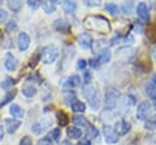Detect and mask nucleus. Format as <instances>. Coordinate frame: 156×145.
Instances as JSON below:
<instances>
[{"label": "nucleus", "instance_id": "f257e3e1", "mask_svg": "<svg viewBox=\"0 0 156 145\" xmlns=\"http://www.w3.org/2000/svg\"><path fill=\"white\" fill-rule=\"evenodd\" d=\"M84 26L85 28H89L96 32H102V33H106L111 29L108 21L104 16H89L85 18Z\"/></svg>", "mask_w": 156, "mask_h": 145}, {"label": "nucleus", "instance_id": "f03ea898", "mask_svg": "<svg viewBox=\"0 0 156 145\" xmlns=\"http://www.w3.org/2000/svg\"><path fill=\"white\" fill-rule=\"evenodd\" d=\"M83 95L85 96V99L88 100L89 106H90L93 110H96V108L100 106L99 93H98V90H96L93 85H90V84L84 85V88H83Z\"/></svg>", "mask_w": 156, "mask_h": 145}, {"label": "nucleus", "instance_id": "7ed1b4c3", "mask_svg": "<svg viewBox=\"0 0 156 145\" xmlns=\"http://www.w3.org/2000/svg\"><path fill=\"white\" fill-rule=\"evenodd\" d=\"M119 99V91L117 89H113V88H110L105 91V95H104V104H105V107L107 110H113L117 105V101Z\"/></svg>", "mask_w": 156, "mask_h": 145}, {"label": "nucleus", "instance_id": "20e7f679", "mask_svg": "<svg viewBox=\"0 0 156 145\" xmlns=\"http://www.w3.org/2000/svg\"><path fill=\"white\" fill-rule=\"evenodd\" d=\"M58 56V50L56 49V46L54 45H49L46 48H44L43 50V54H41V58H43V62L49 65V63H52L56 61Z\"/></svg>", "mask_w": 156, "mask_h": 145}, {"label": "nucleus", "instance_id": "39448f33", "mask_svg": "<svg viewBox=\"0 0 156 145\" xmlns=\"http://www.w3.org/2000/svg\"><path fill=\"white\" fill-rule=\"evenodd\" d=\"M150 112H151V105L147 101H143L138 105L136 108V117L141 121H146L150 117Z\"/></svg>", "mask_w": 156, "mask_h": 145}, {"label": "nucleus", "instance_id": "423d86ee", "mask_svg": "<svg viewBox=\"0 0 156 145\" xmlns=\"http://www.w3.org/2000/svg\"><path fill=\"white\" fill-rule=\"evenodd\" d=\"M102 134L105 136V141L107 144H116L118 141V134L116 133L115 128L111 126H104L102 127Z\"/></svg>", "mask_w": 156, "mask_h": 145}, {"label": "nucleus", "instance_id": "0eeeda50", "mask_svg": "<svg viewBox=\"0 0 156 145\" xmlns=\"http://www.w3.org/2000/svg\"><path fill=\"white\" fill-rule=\"evenodd\" d=\"M29 43H30L29 35H28L27 33H24V32H21V33L18 34V37H17V46H18V49H20L21 51L27 50L28 46H29Z\"/></svg>", "mask_w": 156, "mask_h": 145}, {"label": "nucleus", "instance_id": "6e6552de", "mask_svg": "<svg viewBox=\"0 0 156 145\" xmlns=\"http://www.w3.org/2000/svg\"><path fill=\"white\" fill-rule=\"evenodd\" d=\"M115 130L118 135H126L129 130H130V123L124 121V119H121L118 122H116L115 124Z\"/></svg>", "mask_w": 156, "mask_h": 145}, {"label": "nucleus", "instance_id": "1a4fd4ad", "mask_svg": "<svg viewBox=\"0 0 156 145\" xmlns=\"http://www.w3.org/2000/svg\"><path fill=\"white\" fill-rule=\"evenodd\" d=\"M93 37L89 33H82L78 35V44L83 48V49H89L93 45Z\"/></svg>", "mask_w": 156, "mask_h": 145}, {"label": "nucleus", "instance_id": "9d476101", "mask_svg": "<svg viewBox=\"0 0 156 145\" xmlns=\"http://www.w3.org/2000/svg\"><path fill=\"white\" fill-rule=\"evenodd\" d=\"M136 13L138 16L143 19V21H149L150 18V12H149V7L145 2H139L136 5Z\"/></svg>", "mask_w": 156, "mask_h": 145}, {"label": "nucleus", "instance_id": "9b49d317", "mask_svg": "<svg viewBox=\"0 0 156 145\" xmlns=\"http://www.w3.org/2000/svg\"><path fill=\"white\" fill-rule=\"evenodd\" d=\"M17 66H18L17 58L11 52H7L5 55V67H6V69H9V71H16Z\"/></svg>", "mask_w": 156, "mask_h": 145}, {"label": "nucleus", "instance_id": "f8f14e48", "mask_svg": "<svg viewBox=\"0 0 156 145\" xmlns=\"http://www.w3.org/2000/svg\"><path fill=\"white\" fill-rule=\"evenodd\" d=\"M5 124L7 128V132L10 134H13L20 127H21V121L16 119V118H6L5 119Z\"/></svg>", "mask_w": 156, "mask_h": 145}, {"label": "nucleus", "instance_id": "ddd939ff", "mask_svg": "<svg viewBox=\"0 0 156 145\" xmlns=\"http://www.w3.org/2000/svg\"><path fill=\"white\" fill-rule=\"evenodd\" d=\"M80 84V78H79V76H77V74H72V76H69L67 79H66V82H65V89H72V88H77L78 85Z\"/></svg>", "mask_w": 156, "mask_h": 145}, {"label": "nucleus", "instance_id": "4468645a", "mask_svg": "<svg viewBox=\"0 0 156 145\" xmlns=\"http://www.w3.org/2000/svg\"><path fill=\"white\" fill-rule=\"evenodd\" d=\"M22 93H23L24 96L32 97V96H34L37 94V88L33 84H30L29 82H27V83H24L22 85Z\"/></svg>", "mask_w": 156, "mask_h": 145}, {"label": "nucleus", "instance_id": "2eb2a0df", "mask_svg": "<svg viewBox=\"0 0 156 145\" xmlns=\"http://www.w3.org/2000/svg\"><path fill=\"white\" fill-rule=\"evenodd\" d=\"M66 133H67V136L69 139H79L82 136V134H83L82 129L78 128V127H68Z\"/></svg>", "mask_w": 156, "mask_h": 145}, {"label": "nucleus", "instance_id": "dca6fc26", "mask_svg": "<svg viewBox=\"0 0 156 145\" xmlns=\"http://www.w3.org/2000/svg\"><path fill=\"white\" fill-rule=\"evenodd\" d=\"M56 117H57V123H58V126H60V127H66V126L68 124L69 117H68V115H67L65 111H62V110L57 111Z\"/></svg>", "mask_w": 156, "mask_h": 145}, {"label": "nucleus", "instance_id": "f3484780", "mask_svg": "<svg viewBox=\"0 0 156 145\" xmlns=\"http://www.w3.org/2000/svg\"><path fill=\"white\" fill-rule=\"evenodd\" d=\"M110 60H111V51L108 49H102L101 52H100V55H99V57H98L99 63L100 65H104V63L110 62Z\"/></svg>", "mask_w": 156, "mask_h": 145}, {"label": "nucleus", "instance_id": "a211bd4d", "mask_svg": "<svg viewBox=\"0 0 156 145\" xmlns=\"http://www.w3.org/2000/svg\"><path fill=\"white\" fill-rule=\"evenodd\" d=\"M71 108H72L73 112H76V113H83V112L85 111L87 106H85V104H84L83 101H80V100H74V101L71 104Z\"/></svg>", "mask_w": 156, "mask_h": 145}, {"label": "nucleus", "instance_id": "6ab92c4d", "mask_svg": "<svg viewBox=\"0 0 156 145\" xmlns=\"http://www.w3.org/2000/svg\"><path fill=\"white\" fill-rule=\"evenodd\" d=\"M16 94H17V90H16V89H11L10 91H7V93H6V95L4 96V99L0 101V108H1V107H4L5 105H7L10 101H12V100L15 99Z\"/></svg>", "mask_w": 156, "mask_h": 145}, {"label": "nucleus", "instance_id": "aec40b11", "mask_svg": "<svg viewBox=\"0 0 156 145\" xmlns=\"http://www.w3.org/2000/svg\"><path fill=\"white\" fill-rule=\"evenodd\" d=\"M9 111H10V113H11L13 117H16V118H22V117H23V115H24L23 108H22L20 105H15V104L10 106Z\"/></svg>", "mask_w": 156, "mask_h": 145}, {"label": "nucleus", "instance_id": "412c9836", "mask_svg": "<svg viewBox=\"0 0 156 145\" xmlns=\"http://www.w3.org/2000/svg\"><path fill=\"white\" fill-rule=\"evenodd\" d=\"M72 121H73V123L76 124V126H78V128L79 127H88L90 123L87 121V118L84 117V116H82V115H76V116H73L72 117Z\"/></svg>", "mask_w": 156, "mask_h": 145}, {"label": "nucleus", "instance_id": "4be33fe9", "mask_svg": "<svg viewBox=\"0 0 156 145\" xmlns=\"http://www.w3.org/2000/svg\"><path fill=\"white\" fill-rule=\"evenodd\" d=\"M145 93L147 94V96H149L150 99H152V101H154V104H155V107H156V85L152 84V83L149 84V85H146Z\"/></svg>", "mask_w": 156, "mask_h": 145}, {"label": "nucleus", "instance_id": "5701e85b", "mask_svg": "<svg viewBox=\"0 0 156 145\" xmlns=\"http://www.w3.org/2000/svg\"><path fill=\"white\" fill-rule=\"evenodd\" d=\"M62 9L67 12V13H73L77 9V4L74 1H63L62 2Z\"/></svg>", "mask_w": 156, "mask_h": 145}, {"label": "nucleus", "instance_id": "b1692460", "mask_svg": "<svg viewBox=\"0 0 156 145\" xmlns=\"http://www.w3.org/2000/svg\"><path fill=\"white\" fill-rule=\"evenodd\" d=\"M54 27L60 32H67L66 29H69V26L67 24V22L65 19H56L54 23Z\"/></svg>", "mask_w": 156, "mask_h": 145}, {"label": "nucleus", "instance_id": "393cba45", "mask_svg": "<svg viewBox=\"0 0 156 145\" xmlns=\"http://www.w3.org/2000/svg\"><path fill=\"white\" fill-rule=\"evenodd\" d=\"M41 6H43V9H44V11L46 13H51L56 9V1H54V0L52 1H44L41 4Z\"/></svg>", "mask_w": 156, "mask_h": 145}, {"label": "nucleus", "instance_id": "a878e982", "mask_svg": "<svg viewBox=\"0 0 156 145\" xmlns=\"http://www.w3.org/2000/svg\"><path fill=\"white\" fill-rule=\"evenodd\" d=\"M7 6H9V9H10L11 11L17 12V11H20V9L22 7V2L18 1V0H11V1L7 2Z\"/></svg>", "mask_w": 156, "mask_h": 145}, {"label": "nucleus", "instance_id": "bb28decb", "mask_svg": "<svg viewBox=\"0 0 156 145\" xmlns=\"http://www.w3.org/2000/svg\"><path fill=\"white\" fill-rule=\"evenodd\" d=\"M105 9H106V11L110 13V15H112V16H116L117 13H118V6L116 5V4H113V2H108V4H106L105 5Z\"/></svg>", "mask_w": 156, "mask_h": 145}, {"label": "nucleus", "instance_id": "cd10ccee", "mask_svg": "<svg viewBox=\"0 0 156 145\" xmlns=\"http://www.w3.org/2000/svg\"><path fill=\"white\" fill-rule=\"evenodd\" d=\"M145 128L146 129H156V115L152 117H149L145 122Z\"/></svg>", "mask_w": 156, "mask_h": 145}, {"label": "nucleus", "instance_id": "c85d7f7f", "mask_svg": "<svg viewBox=\"0 0 156 145\" xmlns=\"http://www.w3.org/2000/svg\"><path fill=\"white\" fill-rule=\"evenodd\" d=\"M15 83H16V79H13V78H6V79H4L0 83V85H1L2 89H10Z\"/></svg>", "mask_w": 156, "mask_h": 145}, {"label": "nucleus", "instance_id": "c756f323", "mask_svg": "<svg viewBox=\"0 0 156 145\" xmlns=\"http://www.w3.org/2000/svg\"><path fill=\"white\" fill-rule=\"evenodd\" d=\"M147 37L151 41H156V24H152L147 29Z\"/></svg>", "mask_w": 156, "mask_h": 145}, {"label": "nucleus", "instance_id": "7c9ffc66", "mask_svg": "<svg viewBox=\"0 0 156 145\" xmlns=\"http://www.w3.org/2000/svg\"><path fill=\"white\" fill-rule=\"evenodd\" d=\"M39 58H40V54H39V52H35V54H33V55H32V57H30V60H29V63H28V66H29L30 68H34V67L37 66V63H38Z\"/></svg>", "mask_w": 156, "mask_h": 145}, {"label": "nucleus", "instance_id": "2f4dec72", "mask_svg": "<svg viewBox=\"0 0 156 145\" xmlns=\"http://www.w3.org/2000/svg\"><path fill=\"white\" fill-rule=\"evenodd\" d=\"M121 9H122V11H123L124 15H129L130 11H132V9H133V2H132V1H127V2H124V4L122 5Z\"/></svg>", "mask_w": 156, "mask_h": 145}, {"label": "nucleus", "instance_id": "473e14b6", "mask_svg": "<svg viewBox=\"0 0 156 145\" xmlns=\"http://www.w3.org/2000/svg\"><path fill=\"white\" fill-rule=\"evenodd\" d=\"M49 136H50L52 140L57 141V140L60 139V136H61V130H60V128H55V129H52V130L49 133Z\"/></svg>", "mask_w": 156, "mask_h": 145}, {"label": "nucleus", "instance_id": "72a5a7b5", "mask_svg": "<svg viewBox=\"0 0 156 145\" xmlns=\"http://www.w3.org/2000/svg\"><path fill=\"white\" fill-rule=\"evenodd\" d=\"M16 29H17V23H16V21H13V19H11V21L6 24V27H5V30H6L7 33L13 32V30H16Z\"/></svg>", "mask_w": 156, "mask_h": 145}, {"label": "nucleus", "instance_id": "f704fd0d", "mask_svg": "<svg viewBox=\"0 0 156 145\" xmlns=\"http://www.w3.org/2000/svg\"><path fill=\"white\" fill-rule=\"evenodd\" d=\"M74 99H76V94H74L73 91H69V90H68V93H67V91L65 93V101H66V102L72 104V102L74 101Z\"/></svg>", "mask_w": 156, "mask_h": 145}, {"label": "nucleus", "instance_id": "c9c22d12", "mask_svg": "<svg viewBox=\"0 0 156 145\" xmlns=\"http://www.w3.org/2000/svg\"><path fill=\"white\" fill-rule=\"evenodd\" d=\"M32 132H33L34 134L39 135V134H41V132H43V128H41V126H40L39 123H34V124L32 126Z\"/></svg>", "mask_w": 156, "mask_h": 145}, {"label": "nucleus", "instance_id": "e433bc0d", "mask_svg": "<svg viewBox=\"0 0 156 145\" xmlns=\"http://www.w3.org/2000/svg\"><path fill=\"white\" fill-rule=\"evenodd\" d=\"M20 145H33V140H32V138H30V136L26 135V136H23V138L21 139Z\"/></svg>", "mask_w": 156, "mask_h": 145}, {"label": "nucleus", "instance_id": "4c0bfd02", "mask_svg": "<svg viewBox=\"0 0 156 145\" xmlns=\"http://www.w3.org/2000/svg\"><path fill=\"white\" fill-rule=\"evenodd\" d=\"M38 145H52V141L49 136L48 138H41L40 140H38Z\"/></svg>", "mask_w": 156, "mask_h": 145}, {"label": "nucleus", "instance_id": "58836bf2", "mask_svg": "<svg viewBox=\"0 0 156 145\" xmlns=\"http://www.w3.org/2000/svg\"><path fill=\"white\" fill-rule=\"evenodd\" d=\"M27 4H28V6H29L30 9H33V10H35V9H38V7L40 6V2L37 1V0H29V1H27Z\"/></svg>", "mask_w": 156, "mask_h": 145}, {"label": "nucleus", "instance_id": "ea45409f", "mask_svg": "<svg viewBox=\"0 0 156 145\" xmlns=\"http://www.w3.org/2000/svg\"><path fill=\"white\" fill-rule=\"evenodd\" d=\"M84 82H85V85L90 84V82H91V72L90 71H85L84 72Z\"/></svg>", "mask_w": 156, "mask_h": 145}, {"label": "nucleus", "instance_id": "a19ab883", "mask_svg": "<svg viewBox=\"0 0 156 145\" xmlns=\"http://www.w3.org/2000/svg\"><path fill=\"white\" fill-rule=\"evenodd\" d=\"M87 61L85 60H83V58H79L78 60V62H77V67H78V69H84L85 67H87Z\"/></svg>", "mask_w": 156, "mask_h": 145}, {"label": "nucleus", "instance_id": "79ce46f5", "mask_svg": "<svg viewBox=\"0 0 156 145\" xmlns=\"http://www.w3.org/2000/svg\"><path fill=\"white\" fill-rule=\"evenodd\" d=\"M84 4L89 7H95V6H99L100 5V1H95V0H90V1H84Z\"/></svg>", "mask_w": 156, "mask_h": 145}, {"label": "nucleus", "instance_id": "37998d69", "mask_svg": "<svg viewBox=\"0 0 156 145\" xmlns=\"http://www.w3.org/2000/svg\"><path fill=\"white\" fill-rule=\"evenodd\" d=\"M89 65H90L91 67H94V68H98V67L100 66L98 58H90V60H89Z\"/></svg>", "mask_w": 156, "mask_h": 145}, {"label": "nucleus", "instance_id": "c03bdc74", "mask_svg": "<svg viewBox=\"0 0 156 145\" xmlns=\"http://www.w3.org/2000/svg\"><path fill=\"white\" fill-rule=\"evenodd\" d=\"M78 145H91V141L88 138H83V139H79Z\"/></svg>", "mask_w": 156, "mask_h": 145}, {"label": "nucleus", "instance_id": "a18cd8bd", "mask_svg": "<svg viewBox=\"0 0 156 145\" xmlns=\"http://www.w3.org/2000/svg\"><path fill=\"white\" fill-rule=\"evenodd\" d=\"M7 18V12L2 9H0V22H4Z\"/></svg>", "mask_w": 156, "mask_h": 145}, {"label": "nucleus", "instance_id": "49530a36", "mask_svg": "<svg viewBox=\"0 0 156 145\" xmlns=\"http://www.w3.org/2000/svg\"><path fill=\"white\" fill-rule=\"evenodd\" d=\"M4 138V128L0 126V140Z\"/></svg>", "mask_w": 156, "mask_h": 145}, {"label": "nucleus", "instance_id": "de8ad7c7", "mask_svg": "<svg viewBox=\"0 0 156 145\" xmlns=\"http://www.w3.org/2000/svg\"><path fill=\"white\" fill-rule=\"evenodd\" d=\"M152 54H154V58L156 60V46L154 48V51H152Z\"/></svg>", "mask_w": 156, "mask_h": 145}, {"label": "nucleus", "instance_id": "09e8293b", "mask_svg": "<svg viewBox=\"0 0 156 145\" xmlns=\"http://www.w3.org/2000/svg\"><path fill=\"white\" fill-rule=\"evenodd\" d=\"M63 145H73V144H71L68 140H66V141H63Z\"/></svg>", "mask_w": 156, "mask_h": 145}, {"label": "nucleus", "instance_id": "8fccbe9b", "mask_svg": "<svg viewBox=\"0 0 156 145\" xmlns=\"http://www.w3.org/2000/svg\"><path fill=\"white\" fill-rule=\"evenodd\" d=\"M152 84H155V85H156V74L154 76V79H152Z\"/></svg>", "mask_w": 156, "mask_h": 145}, {"label": "nucleus", "instance_id": "3c124183", "mask_svg": "<svg viewBox=\"0 0 156 145\" xmlns=\"http://www.w3.org/2000/svg\"><path fill=\"white\" fill-rule=\"evenodd\" d=\"M1 4H2V2H1V1H0V5H1Z\"/></svg>", "mask_w": 156, "mask_h": 145}]
</instances>
